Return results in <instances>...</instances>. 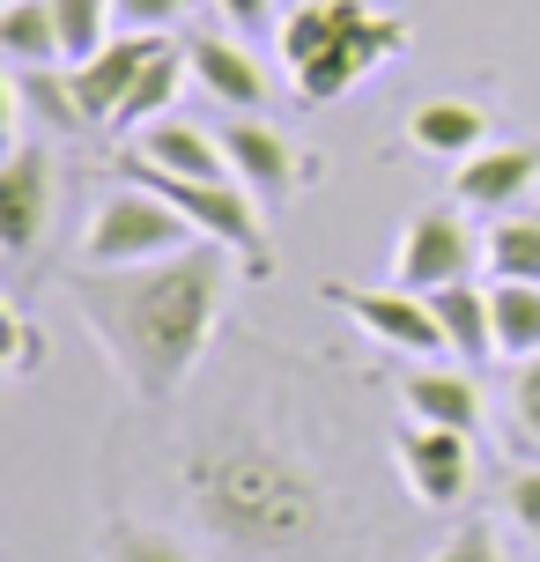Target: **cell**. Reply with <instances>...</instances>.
<instances>
[{
	"label": "cell",
	"mask_w": 540,
	"mask_h": 562,
	"mask_svg": "<svg viewBox=\"0 0 540 562\" xmlns=\"http://www.w3.org/2000/svg\"><path fill=\"white\" fill-rule=\"evenodd\" d=\"M223 245L200 237L193 252L148 259V267H82L67 274V304L104 348V363L134 385V400H171L215 340L223 318Z\"/></svg>",
	"instance_id": "obj_1"
},
{
	"label": "cell",
	"mask_w": 540,
	"mask_h": 562,
	"mask_svg": "<svg viewBox=\"0 0 540 562\" xmlns=\"http://www.w3.org/2000/svg\"><path fill=\"white\" fill-rule=\"evenodd\" d=\"M185 496L207 518V533L229 540L237 555H282L318 533V481L267 445H215L185 467Z\"/></svg>",
	"instance_id": "obj_2"
},
{
	"label": "cell",
	"mask_w": 540,
	"mask_h": 562,
	"mask_svg": "<svg viewBox=\"0 0 540 562\" xmlns=\"http://www.w3.org/2000/svg\"><path fill=\"white\" fill-rule=\"evenodd\" d=\"M126 178H134V186H148V193H164L178 215H185V223L207 237V245L237 252L252 281L274 274L267 229H259V193L245 186V178H178V170H156V164H142V156L126 164Z\"/></svg>",
	"instance_id": "obj_3"
},
{
	"label": "cell",
	"mask_w": 540,
	"mask_h": 562,
	"mask_svg": "<svg viewBox=\"0 0 540 562\" xmlns=\"http://www.w3.org/2000/svg\"><path fill=\"white\" fill-rule=\"evenodd\" d=\"M193 245H200V229L164 193H148L134 178L97 200L89 223H82V267H148V259L193 252Z\"/></svg>",
	"instance_id": "obj_4"
},
{
	"label": "cell",
	"mask_w": 540,
	"mask_h": 562,
	"mask_svg": "<svg viewBox=\"0 0 540 562\" xmlns=\"http://www.w3.org/2000/svg\"><path fill=\"white\" fill-rule=\"evenodd\" d=\"M334 45L296 75V89H304V104H334L348 82H363L370 67H385V59L407 45V23L400 15H378V8H363V0H334Z\"/></svg>",
	"instance_id": "obj_5"
},
{
	"label": "cell",
	"mask_w": 540,
	"mask_h": 562,
	"mask_svg": "<svg viewBox=\"0 0 540 562\" xmlns=\"http://www.w3.org/2000/svg\"><path fill=\"white\" fill-rule=\"evenodd\" d=\"M326 304L348 311L370 340H385V348L415 356V363L452 356V348H445V326H437V311H429L423 289H348V281H326Z\"/></svg>",
	"instance_id": "obj_6"
},
{
	"label": "cell",
	"mask_w": 540,
	"mask_h": 562,
	"mask_svg": "<svg viewBox=\"0 0 540 562\" xmlns=\"http://www.w3.org/2000/svg\"><path fill=\"white\" fill-rule=\"evenodd\" d=\"M393 274H400V289H423V296L452 289V281H474V237L459 223V207H429V215H415L400 229Z\"/></svg>",
	"instance_id": "obj_7"
},
{
	"label": "cell",
	"mask_w": 540,
	"mask_h": 562,
	"mask_svg": "<svg viewBox=\"0 0 540 562\" xmlns=\"http://www.w3.org/2000/svg\"><path fill=\"white\" fill-rule=\"evenodd\" d=\"M53 200H59L53 156H45L37 140L8 148V164H0V252L8 259L37 252V237H45V223H53Z\"/></svg>",
	"instance_id": "obj_8"
},
{
	"label": "cell",
	"mask_w": 540,
	"mask_h": 562,
	"mask_svg": "<svg viewBox=\"0 0 540 562\" xmlns=\"http://www.w3.org/2000/svg\"><path fill=\"white\" fill-rule=\"evenodd\" d=\"M215 134H223V148H229V170H237V178H245L259 200H289L304 178H312L304 148H296L289 134H274L259 112H229Z\"/></svg>",
	"instance_id": "obj_9"
},
{
	"label": "cell",
	"mask_w": 540,
	"mask_h": 562,
	"mask_svg": "<svg viewBox=\"0 0 540 562\" xmlns=\"http://www.w3.org/2000/svg\"><path fill=\"white\" fill-rule=\"evenodd\" d=\"M540 186V140H504V148H474L452 170V200L474 215H518V200Z\"/></svg>",
	"instance_id": "obj_10"
},
{
	"label": "cell",
	"mask_w": 540,
	"mask_h": 562,
	"mask_svg": "<svg viewBox=\"0 0 540 562\" xmlns=\"http://www.w3.org/2000/svg\"><path fill=\"white\" fill-rule=\"evenodd\" d=\"M393 451H400L407 488H415L423 504H459V496H466V481H474V445H466V429L415 422V429H400Z\"/></svg>",
	"instance_id": "obj_11"
},
{
	"label": "cell",
	"mask_w": 540,
	"mask_h": 562,
	"mask_svg": "<svg viewBox=\"0 0 540 562\" xmlns=\"http://www.w3.org/2000/svg\"><path fill=\"white\" fill-rule=\"evenodd\" d=\"M156 45H164V30H119V37H112L97 59L67 67V75H75V97H82V119H89V126H112V119H119V104L134 97V82H142V67L156 59Z\"/></svg>",
	"instance_id": "obj_12"
},
{
	"label": "cell",
	"mask_w": 540,
	"mask_h": 562,
	"mask_svg": "<svg viewBox=\"0 0 540 562\" xmlns=\"http://www.w3.org/2000/svg\"><path fill=\"white\" fill-rule=\"evenodd\" d=\"M400 400H407V415L415 422H437V429H482V385H474V363H415L407 370V385H400Z\"/></svg>",
	"instance_id": "obj_13"
},
{
	"label": "cell",
	"mask_w": 540,
	"mask_h": 562,
	"mask_svg": "<svg viewBox=\"0 0 540 562\" xmlns=\"http://www.w3.org/2000/svg\"><path fill=\"white\" fill-rule=\"evenodd\" d=\"M193 82L223 104V112H259L267 104V67H259L237 37H200L193 45Z\"/></svg>",
	"instance_id": "obj_14"
},
{
	"label": "cell",
	"mask_w": 540,
	"mask_h": 562,
	"mask_svg": "<svg viewBox=\"0 0 540 562\" xmlns=\"http://www.w3.org/2000/svg\"><path fill=\"white\" fill-rule=\"evenodd\" d=\"M134 156L156 164V170H178V178H237L223 134H200V126H185L178 112L156 119V126H142V148H134Z\"/></svg>",
	"instance_id": "obj_15"
},
{
	"label": "cell",
	"mask_w": 540,
	"mask_h": 562,
	"mask_svg": "<svg viewBox=\"0 0 540 562\" xmlns=\"http://www.w3.org/2000/svg\"><path fill=\"white\" fill-rule=\"evenodd\" d=\"M429 311H437L445 348H452L459 363L482 370L488 356H496V304H488V289H474V281H452V289H437V296H429Z\"/></svg>",
	"instance_id": "obj_16"
},
{
	"label": "cell",
	"mask_w": 540,
	"mask_h": 562,
	"mask_svg": "<svg viewBox=\"0 0 540 562\" xmlns=\"http://www.w3.org/2000/svg\"><path fill=\"white\" fill-rule=\"evenodd\" d=\"M407 140L429 148V156L466 164L474 148H488V112L466 104V97H429V104H415V119H407Z\"/></svg>",
	"instance_id": "obj_17"
},
{
	"label": "cell",
	"mask_w": 540,
	"mask_h": 562,
	"mask_svg": "<svg viewBox=\"0 0 540 562\" xmlns=\"http://www.w3.org/2000/svg\"><path fill=\"white\" fill-rule=\"evenodd\" d=\"M0 53L8 67H67L53 0H0Z\"/></svg>",
	"instance_id": "obj_18"
},
{
	"label": "cell",
	"mask_w": 540,
	"mask_h": 562,
	"mask_svg": "<svg viewBox=\"0 0 540 562\" xmlns=\"http://www.w3.org/2000/svg\"><path fill=\"white\" fill-rule=\"evenodd\" d=\"M193 75V53H178L171 37L156 45V59L142 67V82H134V97L119 104V119L112 126H156V119H171V104H178V82Z\"/></svg>",
	"instance_id": "obj_19"
},
{
	"label": "cell",
	"mask_w": 540,
	"mask_h": 562,
	"mask_svg": "<svg viewBox=\"0 0 540 562\" xmlns=\"http://www.w3.org/2000/svg\"><path fill=\"white\" fill-rule=\"evenodd\" d=\"M488 304H496V356H540V281H496L488 289Z\"/></svg>",
	"instance_id": "obj_20"
},
{
	"label": "cell",
	"mask_w": 540,
	"mask_h": 562,
	"mask_svg": "<svg viewBox=\"0 0 540 562\" xmlns=\"http://www.w3.org/2000/svg\"><path fill=\"white\" fill-rule=\"evenodd\" d=\"M482 267L496 281H540V215H496Z\"/></svg>",
	"instance_id": "obj_21"
},
{
	"label": "cell",
	"mask_w": 540,
	"mask_h": 562,
	"mask_svg": "<svg viewBox=\"0 0 540 562\" xmlns=\"http://www.w3.org/2000/svg\"><path fill=\"white\" fill-rule=\"evenodd\" d=\"M53 23H59V53H67V67H82V59H97L119 37V8L112 0H53Z\"/></svg>",
	"instance_id": "obj_22"
},
{
	"label": "cell",
	"mask_w": 540,
	"mask_h": 562,
	"mask_svg": "<svg viewBox=\"0 0 540 562\" xmlns=\"http://www.w3.org/2000/svg\"><path fill=\"white\" fill-rule=\"evenodd\" d=\"M334 0H312V8H289L282 15V30H274V45H282V59H289V75H304L326 45H334Z\"/></svg>",
	"instance_id": "obj_23"
},
{
	"label": "cell",
	"mask_w": 540,
	"mask_h": 562,
	"mask_svg": "<svg viewBox=\"0 0 540 562\" xmlns=\"http://www.w3.org/2000/svg\"><path fill=\"white\" fill-rule=\"evenodd\" d=\"M8 82H15V97H23L30 112H45L53 126H89L82 97H75V75H59V67H15Z\"/></svg>",
	"instance_id": "obj_24"
},
{
	"label": "cell",
	"mask_w": 540,
	"mask_h": 562,
	"mask_svg": "<svg viewBox=\"0 0 540 562\" xmlns=\"http://www.w3.org/2000/svg\"><path fill=\"white\" fill-rule=\"evenodd\" d=\"M97 562H193L164 526H112L97 540Z\"/></svg>",
	"instance_id": "obj_25"
},
{
	"label": "cell",
	"mask_w": 540,
	"mask_h": 562,
	"mask_svg": "<svg viewBox=\"0 0 540 562\" xmlns=\"http://www.w3.org/2000/svg\"><path fill=\"white\" fill-rule=\"evenodd\" d=\"M37 363H45V340H37V326H30L15 304H0V378H8V385H23Z\"/></svg>",
	"instance_id": "obj_26"
},
{
	"label": "cell",
	"mask_w": 540,
	"mask_h": 562,
	"mask_svg": "<svg viewBox=\"0 0 540 562\" xmlns=\"http://www.w3.org/2000/svg\"><path fill=\"white\" fill-rule=\"evenodd\" d=\"M429 562H504V548H496V533H488L482 518H466V526H459V533L445 540Z\"/></svg>",
	"instance_id": "obj_27"
},
{
	"label": "cell",
	"mask_w": 540,
	"mask_h": 562,
	"mask_svg": "<svg viewBox=\"0 0 540 562\" xmlns=\"http://www.w3.org/2000/svg\"><path fill=\"white\" fill-rule=\"evenodd\" d=\"M504 510L518 518V533L540 540V467H518V474L504 481Z\"/></svg>",
	"instance_id": "obj_28"
},
{
	"label": "cell",
	"mask_w": 540,
	"mask_h": 562,
	"mask_svg": "<svg viewBox=\"0 0 540 562\" xmlns=\"http://www.w3.org/2000/svg\"><path fill=\"white\" fill-rule=\"evenodd\" d=\"M511 415H518V429H533V445H540V356H526V363H518V378H511Z\"/></svg>",
	"instance_id": "obj_29"
},
{
	"label": "cell",
	"mask_w": 540,
	"mask_h": 562,
	"mask_svg": "<svg viewBox=\"0 0 540 562\" xmlns=\"http://www.w3.org/2000/svg\"><path fill=\"white\" fill-rule=\"evenodd\" d=\"M112 8H119V23H126V30H164V23H178L193 0H112Z\"/></svg>",
	"instance_id": "obj_30"
},
{
	"label": "cell",
	"mask_w": 540,
	"mask_h": 562,
	"mask_svg": "<svg viewBox=\"0 0 540 562\" xmlns=\"http://www.w3.org/2000/svg\"><path fill=\"white\" fill-rule=\"evenodd\" d=\"M223 8V23L245 37V30H267V15H274V0H215Z\"/></svg>",
	"instance_id": "obj_31"
}]
</instances>
